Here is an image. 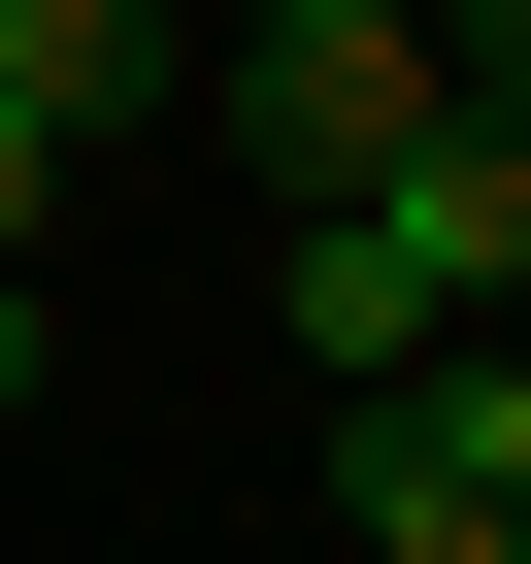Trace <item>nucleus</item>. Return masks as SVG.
I'll return each instance as SVG.
<instances>
[{
	"mask_svg": "<svg viewBox=\"0 0 531 564\" xmlns=\"http://www.w3.org/2000/svg\"><path fill=\"white\" fill-rule=\"evenodd\" d=\"M432 67H465V100H498V133H531V0H432Z\"/></svg>",
	"mask_w": 531,
	"mask_h": 564,
	"instance_id": "nucleus-5",
	"label": "nucleus"
},
{
	"mask_svg": "<svg viewBox=\"0 0 531 564\" xmlns=\"http://www.w3.org/2000/svg\"><path fill=\"white\" fill-rule=\"evenodd\" d=\"M232 67V166H266V232H300V199H366V166H432V0H300V34H199Z\"/></svg>",
	"mask_w": 531,
	"mask_h": 564,
	"instance_id": "nucleus-2",
	"label": "nucleus"
},
{
	"mask_svg": "<svg viewBox=\"0 0 531 564\" xmlns=\"http://www.w3.org/2000/svg\"><path fill=\"white\" fill-rule=\"evenodd\" d=\"M333 498H498V531H531V366H366Z\"/></svg>",
	"mask_w": 531,
	"mask_h": 564,
	"instance_id": "nucleus-3",
	"label": "nucleus"
},
{
	"mask_svg": "<svg viewBox=\"0 0 531 564\" xmlns=\"http://www.w3.org/2000/svg\"><path fill=\"white\" fill-rule=\"evenodd\" d=\"M166 34H300V0H166Z\"/></svg>",
	"mask_w": 531,
	"mask_h": 564,
	"instance_id": "nucleus-8",
	"label": "nucleus"
},
{
	"mask_svg": "<svg viewBox=\"0 0 531 564\" xmlns=\"http://www.w3.org/2000/svg\"><path fill=\"white\" fill-rule=\"evenodd\" d=\"M34 366H67V333H34V265H0V432H34Z\"/></svg>",
	"mask_w": 531,
	"mask_h": 564,
	"instance_id": "nucleus-7",
	"label": "nucleus"
},
{
	"mask_svg": "<svg viewBox=\"0 0 531 564\" xmlns=\"http://www.w3.org/2000/svg\"><path fill=\"white\" fill-rule=\"evenodd\" d=\"M34 199H67V133H34V100H0V265H34Z\"/></svg>",
	"mask_w": 531,
	"mask_h": 564,
	"instance_id": "nucleus-6",
	"label": "nucleus"
},
{
	"mask_svg": "<svg viewBox=\"0 0 531 564\" xmlns=\"http://www.w3.org/2000/svg\"><path fill=\"white\" fill-rule=\"evenodd\" d=\"M333 531H366V564H531L498 498H333Z\"/></svg>",
	"mask_w": 531,
	"mask_h": 564,
	"instance_id": "nucleus-4",
	"label": "nucleus"
},
{
	"mask_svg": "<svg viewBox=\"0 0 531 564\" xmlns=\"http://www.w3.org/2000/svg\"><path fill=\"white\" fill-rule=\"evenodd\" d=\"M465 300H531V133L498 100H432V166L300 199V366H432Z\"/></svg>",
	"mask_w": 531,
	"mask_h": 564,
	"instance_id": "nucleus-1",
	"label": "nucleus"
}]
</instances>
